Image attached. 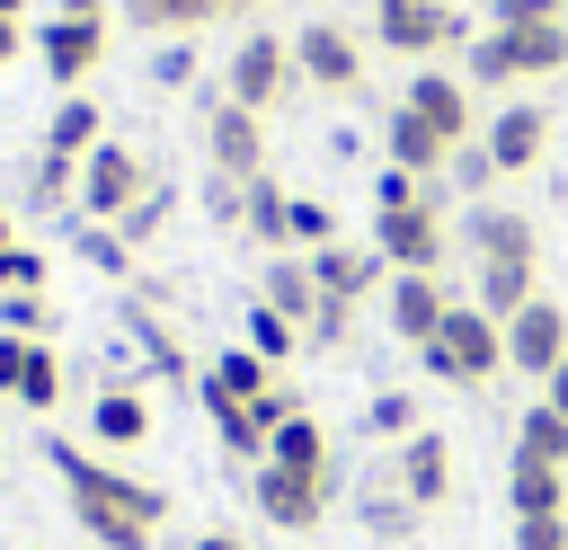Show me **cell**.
Masks as SVG:
<instances>
[{
    "label": "cell",
    "instance_id": "cell-31",
    "mask_svg": "<svg viewBox=\"0 0 568 550\" xmlns=\"http://www.w3.org/2000/svg\"><path fill=\"white\" fill-rule=\"evenodd\" d=\"M284 213H293V195H284L275 177H248V222H240V231H248L257 248H284Z\"/></svg>",
    "mask_w": 568,
    "mask_h": 550
},
{
    "label": "cell",
    "instance_id": "cell-34",
    "mask_svg": "<svg viewBox=\"0 0 568 550\" xmlns=\"http://www.w3.org/2000/svg\"><path fill=\"white\" fill-rule=\"evenodd\" d=\"M364 435H382V444L399 452V444L417 435V399H408V390H373V399H364Z\"/></svg>",
    "mask_w": 568,
    "mask_h": 550
},
{
    "label": "cell",
    "instance_id": "cell-2",
    "mask_svg": "<svg viewBox=\"0 0 568 550\" xmlns=\"http://www.w3.org/2000/svg\"><path fill=\"white\" fill-rule=\"evenodd\" d=\"M417 364H426L435 381H453V390H479V381H497V373H506V328H497L479 302H453V310H444V328L417 346Z\"/></svg>",
    "mask_w": 568,
    "mask_h": 550
},
{
    "label": "cell",
    "instance_id": "cell-16",
    "mask_svg": "<svg viewBox=\"0 0 568 550\" xmlns=\"http://www.w3.org/2000/svg\"><path fill=\"white\" fill-rule=\"evenodd\" d=\"M382 310H390V337L426 346V337L444 328V310H453V284H444V275H390V284H382Z\"/></svg>",
    "mask_w": 568,
    "mask_h": 550
},
{
    "label": "cell",
    "instance_id": "cell-1",
    "mask_svg": "<svg viewBox=\"0 0 568 550\" xmlns=\"http://www.w3.org/2000/svg\"><path fill=\"white\" fill-rule=\"evenodd\" d=\"M44 461H53L71 515H80V532H89L98 550H151V541H160L169 497H160L151 479H133V470H115V461H98V452H80V444H44Z\"/></svg>",
    "mask_w": 568,
    "mask_h": 550
},
{
    "label": "cell",
    "instance_id": "cell-43",
    "mask_svg": "<svg viewBox=\"0 0 568 550\" xmlns=\"http://www.w3.org/2000/svg\"><path fill=\"white\" fill-rule=\"evenodd\" d=\"M248 417H257V435H275L284 417H302V399H293V381H266V390L248 399Z\"/></svg>",
    "mask_w": 568,
    "mask_h": 550
},
{
    "label": "cell",
    "instance_id": "cell-51",
    "mask_svg": "<svg viewBox=\"0 0 568 550\" xmlns=\"http://www.w3.org/2000/svg\"><path fill=\"white\" fill-rule=\"evenodd\" d=\"M27 9H36V0H0V18H18V27H27Z\"/></svg>",
    "mask_w": 568,
    "mask_h": 550
},
{
    "label": "cell",
    "instance_id": "cell-30",
    "mask_svg": "<svg viewBox=\"0 0 568 550\" xmlns=\"http://www.w3.org/2000/svg\"><path fill=\"white\" fill-rule=\"evenodd\" d=\"M515 444H524L532 461H550V470H568V417H559L550 399H532V408H524V426H515Z\"/></svg>",
    "mask_w": 568,
    "mask_h": 550
},
{
    "label": "cell",
    "instance_id": "cell-27",
    "mask_svg": "<svg viewBox=\"0 0 568 550\" xmlns=\"http://www.w3.org/2000/svg\"><path fill=\"white\" fill-rule=\"evenodd\" d=\"M532 293H541V284H532V266H479V284H470V302H479L497 328H506V319H515Z\"/></svg>",
    "mask_w": 568,
    "mask_h": 550
},
{
    "label": "cell",
    "instance_id": "cell-4",
    "mask_svg": "<svg viewBox=\"0 0 568 550\" xmlns=\"http://www.w3.org/2000/svg\"><path fill=\"white\" fill-rule=\"evenodd\" d=\"M444 204H435V186L417 195V204H399V213H373V248H382V266L390 275H444Z\"/></svg>",
    "mask_w": 568,
    "mask_h": 550
},
{
    "label": "cell",
    "instance_id": "cell-45",
    "mask_svg": "<svg viewBox=\"0 0 568 550\" xmlns=\"http://www.w3.org/2000/svg\"><path fill=\"white\" fill-rule=\"evenodd\" d=\"M186 80H195V53H186V35H178V44L151 53V89H186Z\"/></svg>",
    "mask_w": 568,
    "mask_h": 550
},
{
    "label": "cell",
    "instance_id": "cell-52",
    "mask_svg": "<svg viewBox=\"0 0 568 550\" xmlns=\"http://www.w3.org/2000/svg\"><path fill=\"white\" fill-rule=\"evenodd\" d=\"M231 18H257V0H231Z\"/></svg>",
    "mask_w": 568,
    "mask_h": 550
},
{
    "label": "cell",
    "instance_id": "cell-11",
    "mask_svg": "<svg viewBox=\"0 0 568 550\" xmlns=\"http://www.w3.org/2000/svg\"><path fill=\"white\" fill-rule=\"evenodd\" d=\"M36 62H44L62 89H80V80L106 62V18H36Z\"/></svg>",
    "mask_w": 568,
    "mask_h": 550
},
{
    "label": "cell",
    "instance_id": "cell-46",
    "mask_svg": "<svg viewBox=\"0 0 568 550\" xmlns=\"http://www.w3.org/2000/svg\"><path fill=\"white\" fill-rule=\"evenodd\" d=\"M444 169H453V177H462L470 195H479V186L497 177V169H488V151H479V133H470V142H453V160H444Z\"/></svg>",
    "mask_w": 568,
    "mask_h": 550
},
{
    "label": "cell",
    "instance_id": "cell-23",
    "mask_svg": "<svg viewBox=\"0 0 568 550\" xmlns=\"http://www.w3.org/2000/svg\"><path fill=\"white\" fill-rule=\"evenodd\" d=\"M266 461L275 470H302V479H328V426L302 408V417H284L275 435H266Z\"/></svg>",
    "mask_w": 568,
    "mask_h": 550
},
{
    "label": "cell",
    "instance_id": "cell-9",
    "mask_svg": "<svg viewBox=\"0 0 568 550\" xmlns=\"http://www.w3.org/2000/svg\"><path fill=\"white\" fill-rule=\"evenodd\" d=\"M568 364V310L550 302V293H532L515 319H506V373H532V381H550Z\"/></svg>",
    "mask_w": 568,
    "mask_h": 550
},
{
    "label": "cell",
    "instance_id": "cell-20",
    "mask_svg": "<svg viewBox=\"0 0 568 550\" xmlns=\"http://www.w3.org/2000/svg\"><path fill=\"white\" fill-rule=\"evenodd\" d=\"M115 9H124V27H142V35H204V27L231 18V0H115Z\"/></svg>",
    "mask_w": 568,
    "mask_h": 550
},
{
    "label": "cell",
    "instance_id": "cell-10",
    "mask_svg": "<svg viewBox=\"0 0 568 550\" xmlns=\"http://www.w3.org/2000/svg\"><path fill=\"white\" fill-rule=\"evenodd\" d=\"M248 497H257V515H266L275 532H320V515H328V479L275 470V461H257V470H248Z\"/></svg>",
    "mask_w": 568,
    "mask_h": 550
},
{
    "label": "cell",
    "instance_id": "cell-39",
    "mask_svg": "<svg viewBox=\"0 0 568 550\" xmlns=\"http://www.w3.org/2000/svg\"><path fill=\"white\" fill-rule=\"evenodd\" d=\"M417 195H426V177H417V169H390V160L373 169V213H399V204H417Z\"/></svg>",
    "mask_w": 568,
    "mask_h": 550
},
{
    "label": "cell",
    "instance_id": "cell-42",
    "mask_svg": "<svg viewBox=\"0 0 568 550\" xmlns=\"http://www.w3.org/2000/svg\"><path fill=\"white\" fill-rule=\"evenodd\" d=\"M0 337H44V293H0Z\"/></svg>",
    "mask_w": 568,
    "mask_h": 550
},
{
    "label": "cell",
    "instance_id": "cell-6",
    "mask_svg": "<svg viewBox=\"0 0 568 550\" xmlns=\"http://www.w3.org/2000/svg\"><path fill=\"white\" fill-rule=\"evenodd\" d=\"M373 35L390 53H444V44H470L479 18H462L453 0H373Z\"/></svg>",
    "mask_w": 568,
    "mask_h": 550
},
{
    "label": "cell",
    "instance_id": "cell-36",
    "mask_svg": "<svg viewBox=\"0 0 568 550\" xmlns=\"http://www.w3.org/2000/svg\"><path fill=\"white\" fill-rule=\"evenodd\" d=\"M169 213H178V186H169V177H151V195H142V204H133V213L115 222V231H124V248L160 240V222H169Z\"/></svg>",
    "mask_w": 568,
    "mask_h": 550
},
{
    "label": "cell",
    "instance_id": "cell-13",
    "mask_svg": "<svg viewBox=\"0 0 568 550\" xmlns=\"http://www.w3.org/2000/svg\"><path fill=\"white\" fill-rule=\"evenodd\" d=\"M462 240H470L479 266H541V231H532V213H515V204H479V213L462 222Z\"/></svg>",
    "mask_w": 568,
    "mask_h": 550
},
{
    "label": "cell",
    "instance_id": "cell-35",
    "mask_svg": "<svg viewBox=\"0 0 568 550\" xmlns=\"http://www.w3.org/2000/svg\"><path fill=\"white\" fill-rule=\"evenodd\" d=\"M240 346H257V355H266V364L284 373V355L302 346V328H293L284 310H266V302H248V337H240Z\"/></svg>",
    "mask_w": 568,
    "mask_h": 550
},
{
    "label": "cell",
    "instance_id": "cell-37",
    "mask_svg": "<svg viewBox=\"0 0 568 550\" xmlns=\"http://www.w3.org/2000/svg\"><path fill=\"white\" fill-rule=\"evenodd\" d=\"M204 213H213L222 231H240V222H248V177H222V169H213V177H204Z\"/></svg>",
    "mask_w": 568,
    "mask_h": 550
},
{
    "label": "cell",
    "instance_id": "cell-12",
    "mask_svg": "<svg viewBox=\"0 0 568 550\" xmlns=\"http://www.w3.org/2000/svg\"><path fill=\"white\" fill-rule=\"evenodd\" d=\"M204 160L222 169V177H266V115H248V106H213L204 115Z\"/></svg>",
    "mask_w": 568,
    "mask_h": 550
},
{
    "label": "cell",
    "instance_id": "cell-3",
    "mask_svg": "<svg viewBox=\"0 0 568 550\" xmlns=\"http://www.w3.org/2000/svg\"><path fill=\"white\" fill-rule=\"evenodd\" d=\"M151 177H160V169H151L133 142H98V151L80 160V195H71V213H80V222H124V213L151 195Z\"/></svg>",
    "mask_w": 568,
    "mask_h": 550
},
{
    "label": "cell",
    "instance_id": "cell-25",
    "mask_svg": "<svg viewBox=\"0 0 568 550\" xmlns=\"http://www.w3.org/2000/svg\"><path fill=\"white\" fill-rule=\"evenodd\" d=\"M195 381H204V390H222V399H240V408H248V399H257V390H266V381H284V373H275V364H266V355H257V346H222V355H213V364H204V373H195Z\"/></svg>",
    "mask_w": 568,
    "mask_h": 550
},
{
    "label": "cell",
    "instance_id": "cell-18",
    "mask_svg": "<svg viewBox=\"0 0 568 550\" xmlns=\"http://www.w3.org/2000/svg\"><path fill=\"white\" fill-rule=\"evenodd\" d=\"M497 35H506V53H515V80L568 71V27H559V18H497Z\"/></svg>",
    "mask_w": 568,
    "mask_h": 550
},
{
    "label": "cell",
    "instance_id": "cell-26",
    "mask_svg": "<svg viewBox=\"0 0 568 550\" xmlns=\"http://www.w3.org/2000/svg\"><path fill=\"white\" fill-rule=\"evenodd\" d=\"M89 435H98V444H142V435H151V408H142V390L106 381V390L89 399Z\"/></svg>",
    "mask_w": 568,
    "mask_h": 550
},
{
    "label": "cell",
    "instance_id": "cell-40",
    "mask_svg": "<svg viewBox=\"0 0 568 550\" xmlns=\"http://www.w3.org/2000/svg\"><path fill=\"white\" fill-rule=\"evenodd\" d=\"M80 257H89L98 275H124V257H133V248H124V231H115V222H89V231H80Z\"/></svg>",
    "mask_w": 568,
    "mask_h": 550
},
{
    "label": "cell",
    "instance_id": "cell-41",
    "mask_svg": "<svg viewBox=\"0 0 568 550\" xmlns=\"http://www.w3.org/2000/svg\"><path fill=\"white\" fill-rule=\"evenodd\" d=\"M0 293H44V248H0Z\"/></svg>",
    "mask_w": 568,
    "mask_h": 550
},
{
    "label": "cell",
    "instance_id": "cell-38",
    "mask_svg": "<svg viewBox=\"0 0 568 550\" xmlns=\"http://www.w3.org/2000/svg\"><path fill=\"white\" fill-rule=\"evenodd\" d=\"M346 328H355V302H328V293H320V310L302 319V346H311V355H320V346H346Z\"/></svg>",
    "mask_w": 568,
    "mask_h": 550
},
{
    "label": "cell",
    "instance_id": "cell-17",
    "mask_svg": "<svg viewBox=\"0 0 568 550\" xmlns=\"http://www.w3.org/2000/svg\"><path fill=\"white\" fill-rule=\"evenodd\" d=\"M399 106H417V115H426L444 142H470V133H479V98H470L453 71H417V80L399 89Z\"/></svg>",
    "mask_w": 568,
    "mask_h": 550
},
{
    "label": "cell",
    "instance_id": "cell-47",
    "mask_svg": "<svg viewBox=\"0 0 568 550\" xmlns=\"http://www.w3.org/2000/svg\"><path fill=\"white\" fill-rule=\"evenodd\" d=\"M18 364H27V337H0V390H18Z\"/></svg>",
    "mask_w": 568,
    "mask_h": 550
},
{
    "label": "cell",
    "instance_id": "cell-48",
    "mask_svg": "<svg viewBox=\"0 0 568 550\" xmlns=\"http://www.w3.org/2000/svg\"><path fill=\"white\" fill-rule=\"evenodd\" d=\"M18 53H27V27H18V18H0V71H9Z\"/></svg>",
    "mask_w": 568,
    "mask_h": 550
},
{
    "label": "cell",
    "instance_id": "cell-7",
    "mask_svg": "<svg viewBox=\"0 0 568 550\" xmlns=\"http://www.w3.org/2000/svg\"><path fill=\"white\" fill-rule=\"evenodd\" d=\"M293 71H302L311 89H328V98L364 89V44H355V27H337V18H311V27L293 35Z\"/></svg>",
    "mask_w": 568,
    "mask_h": 550
},
{
    "label": "cell",
    "instance_id": "cell-49",
    "mask_svg": "<svg viewBox=\"0 0 568 550\" xmlns=\"http://www.w3.org/2000/svg\"><path fill=\"white\" fill-rule=\"evenodd\" d=\"M541 399H550V408H559V417H568V364H559V373H550V381H541Z\"/></svg>",
    "mask_w": 568,
    "mask_h": 550
},
{
    "label": "cell",
    "instance_id": "cell-32",
    "mask_svg": "<svg viewBox=\"0 0 568 550\" xmlns=\"http://www.w3.org/2000/svg\"><path fill=\"white\" fill-rule=\"evenodd\" d=\"M9 399H27V408H53L62 399V355L44 346V337H27V364H18V390Z\"/></svg>",
    "mask_w": 568,
    "mask_h": 550
},
{
    "label": "cell",
    "instance_id": "cell-29",
    "mask_svg": "<svg viewBox=\"0 0 568 550\" xmlns=\"http://www.w3.org/2000/svg\"><path fill=\"white\" fill-rule=\"evenodd\" d=\"M355 515H364V532H382V541H408V532H417V506H408L390 479H373V488L355 497Z\"/></svg>",
    "mask_w": 568,
    "mask_h": 550
},
{
    "label": "cell",
    "instance_id": "cell-44",
    "mask_svg": "<svg viewBox=\"0 0 568 550\" xmlns=\"http://www.w3.org/2000/svg\"><path fill=\"white\" fill-rule=\"evenodd\" d=\"M515 550H568V515H515Z\"/></svg>",
    "mask_w": 568,
    "mask_h": 550
},
{
    "label": "cell",
    "instance_id": "cell-28",
    "mask_svg": "<svg viewBox=\"0 0 568 550\" xmlns=\"http://www.w3.org/2000/svg\"><path fill=\"white\" fill-rule=\"evenodd\" d=\"M462 80H470V89H515V53H506L497 27H479V35L462 44Z\"/></svg>",
    "mask_w": 568,
    "mask_h": 550
},
{
    "label": "cell",
    "instance_id": "cell-50",
    "mask_svg": "<svg viewBox=\"0 0 568 550\" xmlns=\"http://www.w3.org/2000/svg\"><path fill=\"white\" fill-rule=\"evenodd\" d=\"M195 550H248V541H240V532H204Z\"/></svg>",
    "mask_w": 568,
    "mask_h": 550
},
{
    "label": "cell",
    "instance_id": "cell-15",
    "mask_svg": "<svg viewBox=\"0 0 568 550\" xmlns=\"http://www.w3.org/2000/svg\"><path fill=\"white\" fill-rule=\"evenodd\" d=\"M390 488H399L417 515H426V506H444V497H453V444H444L435 426H417V435L390 452Z\"/></svg>",
    "mask_w": 568,
    "mask_h": 550
},
{
    "label": "cell",
    "instance_id": "cell-33",
    "mask_svg": "<svg viewBox=\"0 0 568 550\" xmlns=\"http://www.w3.org/2000/svg\"><path fill=\"white\" fill-rule=\"evenodd\" d=\"M328 240H346V231H337V213H328L320 195H293V213H284V248H302V257H311V248H328Z\"/></svg>",
    "mask_w": 568,
    "mask_h": 550
},
{
    "label": "cell",
    "instance_id": "cell-54",
    "mask_svg": "<svg viewBox=\"0 0 568 550\" xmlns=\"http://www.w3.org/2000/svg\"><path fill=\"white\" fill-rule=\"evenodd\" d=\"M559 27H568V0H559Z\"/></svg>",
    "mask_w": 568,
    "mask_h": 550
},
{
    "label": "cell",
    "instance_id": "cell-22",
    "mask_svg": "<svg viewBox=\"0 0 568 550\" xmlns=\"http://www.w3.org/2000/svg\"><path fill=\"white\" fill-rule=\"evenodd\" d=\"M257 302H266V310H284V319L302 328V319L320 310V284H311V257H302V248H275V266H266V284H257Z\"/></svg>",
    "mask_w": 568,
    "mask_h": 550
},
{
    "label": "cell",
    "instance_id": "cell-14",
    "mask_svg": "<svg viewBox=\"0 0 568 550\" xmlns=\"http://www.w3.org/2000/svg\"><path fill=\"white\" fill-rule=\"evenodd\" d=\"M311 284H320L328 302H373V293L390 284V266H382L373 240H328V248H311Z\"/></svg>",
    "mask_w": 568,
    "mask_h": 550
},
{
    "label": "cell",
    "instance_id": "cell-19",
    "mask_svg": "<svg viewBox=\"0 0 568 550\" xmlns=\"http://www.w3.org/2000/svg\"><path fill=\"white\" fill-rule=\"evenodd\" d=\"M382 151H390V169H417V177H435L444 160H453V142L417 115V106H390V124H382Z\"/></svg>",
    "mask_w": 568,
    "mask_h": 550
},
{
    "label": "cell",
    "instance_id": "cell-8",
    "mask_svg": "<svg viewBox=\"0 0 568 550\" xmlns=\"http://www.w3.org/2000/svg\"><path fill=\"white\" fill-rule=\"evenodd\" d=\"M479 151H488V169H497V177H532V169H541V151H550V115H541L532 98H506V106L479 124Z\"/></svg>",
    "mask_w": 568,
    "mask_h": 550
},
{
    "label": "cell",
    "instance_id": "cell-5",
    "mask_svg": "<svg viewBox=\"0 0 568 550\" xmlns=\"http://www.w3.org/2000/svg\"><path fill=\"white\" fill-rule=\"evenodd\" d=\"M293 35H266V27H248L240 35V53H231V71H222V89H231V106H248V115H266V106H284L293 98Z\"/></svg>",
    "mask_w": 568,
    "mask_h": 550
},
{
    "label": "cell",
    "instance_id": "cell-53",
    "mask_svg": "<svg viewBox=\"0 0 568 550\" xmlns=\"http://www.w3.org/2000/svg\"><path fill=\"white\" fill-rule=\"evenodd\" d=\"M0 248H9V213H0Z\"/></svg>",
    "mask_w": 568,
    "mask_h": 550
},
{
    "label": "cell",
    "instance_id": "cell-24",
    "mask_svg": "<svg viewBox=\"0 0 568 550\" xmlns=\"http://www.w3.org/2000/svg\"><path fill=\"white\" fill-rule=\"evenodd\" d=\"M506 497H515V515H568V470H550V461H532V452L515 444V461H506Z\"/></svg>",
    "mask_w": 568,
    "mask_h": 550
},
{
    "label": "cell",
    "instance_id": "cell-21",
    "mask_svg": "<svg viewBox=\"0 0 568 550\" xmlns=\"http://www.w3.org/2000/svg\"><path fill=\"white\" fill-rule=\"evenodd\" d=\"M98 142H106V115H98V98H62V106L44 115V160H71V169H80Z\"/></svg>",
    "mask_w": 568,
    "mask_h": 550
}]
</instances>
